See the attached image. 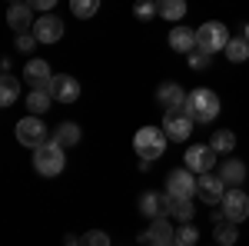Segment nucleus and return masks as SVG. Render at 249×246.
Here are the masks:
<instances>
[{
	"label": "nucleus",
	"mask_w": 249,
	"mask_h": 246,
	"mask_svg": "<svg viewBox=\"0 0 249 246\" xmlns=\"http://www.w3.org/2000/svg\"><path fill=\"white\" fill-rule=\"evenodd\" d=\"M186 114L196 120V123H213L216 116H219V96L206 90V87H199V90H193L186 96Z\"/></svg>",
	"instance_id": "1"
},
{
	"label": "nucleus",
	"mask_w": 249,
	"mask_h": 246,
	"mask_svg": "<svg viewBox=\"0 0 249 246\" xmlns=\"http://www.w3.org/2000/svg\"><path fill=\"white\" fill-rule=\"evenodd\" d=\"M63 167H67V156H63V147H60V143L47 140L43 147L34 150V170H37L40 176H47V180H50V176H60Z\"/></svg>",
	"instance_id": "2"
},
{
	"label": "nucleus",
	"mask_w": 249,
	"mask_h": 246,
	"mask_svg": "<svg viewBox=\"0 0 249 246\" xmlns=\"http://www.w3.org/2000/svg\"><path fill=\"white\" fill-rule=\"evenodd\" d=\"M166 130H160V127H143V130H136L133 136V150L140 153V160H160L163 153H166Z\"/></svg>",
	"instance_id": "3"
},
{
	"label": "nucleus",
	"mask_w": 249,
	"mask_h": 246,
	"mask_svg": "<svg viewBox=\"0 0 249 246\" xmlns=\"http://www.w3.org/2000/svg\"><path fill=\"white\" fill-rule=\"evenodd\" d=\"M230 30H226V23H219V20H210V23H203L199 30H196V50H203V54H219V50H226V43H230Z\"/></svg>",
	"instance_id": "4"
},
{
	"label": "nucleus",
	"mask_w": 249,
	"mask_h": 246,
	"mask_svg": "<svg viewBox=\"0 0 249 246\" xmlns=\"http://www.w3.org/2000/svg\"><path fill=\"white\" fill-rule=\"evenodd\" d=\"M196 187H199V176L193 170H173L166 176V196H176V200H193L196 196Z\"/></svg>",
	"instance_id": "5"
},
{
	"label": "nucleus",
	"mask_w": 249,
	"mask_h": 246,
	"mask_svg": "<svg viewBox=\"0 0 249 246\" xmlns=\"http://www.w3.org/2000/svg\"><path fill=\"white\" fill-rule=\"evenodd\" d=\"M193 120L190 114H186V107H173V110H166V116H163V130H166V136L170 140H190V133H193Z\"/></svg>",
	"instance_id": "6"
},
{
	"label": "nucleus",
	"mask_w": 249,
	"mask_h": 246,
	"mask_svg": "<svg viewBox=\"0 0 249 246\" xmlns=\"http://www.w3.org/2000/svg\"><path fill=\"white\" fill-rule=\"evenodd\" d=\"M17 140L23 143V147H30V150H37V147H43L47 143V123L40 120V116H23L17 123Z\"/></svg>",
	"instance_id": "7"
},
{
	"label": "nucleus",
	"mask_w": 249,
	"mask_h": 246,
	"mask_svg": "<svg viewBox=\"0 0 249 246\" xmlns=\"http://www.w3.org/2000/svg\"><path fill=\"white\" fill-rule=\"evenodd\" d=\"M219 207H223V216H226L230 223H243L249 216V196L239 187H232V189H226V196H223Z\"/></svg>",
	"instance_id": "8"
},
{
	"label": "nucleus",
	"mask_w": 249,
	"mask_h": 246,
	"mask_svg": "<svg viewBox=\"0 0 249 246\" xmlns=\"http://www.w3.org/2000/svg\"><path fill=\"white\" fill-rule=\"evenodd\" d=\"M216 156H219V153L213 150V147H206V143H199V147H190V150H186V170H193L196 176H203V173H213V167H216Z\"/></svg>",
	"instance_id": "9"
},
{
	"label": "nucleus",
	"mask_w": 249,
	"mask_h": 246,
	"mask_svg": "<svg viewBox=\"0 0 249 246\" xmlns=\"http://www.w3.org/2000/svg\"><path fill=\"white\" fill-rule=\"evenodd\" d=\"M23 80L34 87V90H50V80H53V74H50V63L47 60H27V67H23Z\"/></svg>",
	"instance_id": "10"
},
{
	"label": "nucleus",
	"mask_w": 249,
	"mask_h": 246,
	"mask_svg": "<svg viewBox=\"0 0 249 246\" xmlns=\"http://www.w3.org/2000/svg\"><path fill=\"white\" fill-rule=\"evenodd\" d=\"M34 37H37V43H57V40L63 37V20L53 17V14L37 17V23H34Z\"/></svg>",
	"instance_id": "11"
},
{
	"label": "nucleus",
	"mask_w": 249,
	"mask_h": 246,
	"mask_svg": "<svg viewBox=\"0 0 249 246\" xmlns=\"http://www.w3.org/2000/svg\"><path fill=\"white\" fill-rule=\"evenodd\" d=\"M50 96L60 100V103H73V100L80 96V83L73 80V76H67V74H57L53 80H50Z\"/></svg>",
	"instance_id": "12"
},
{
	"label": "nucleus",
	"mask_w": 249,
	"mask_h": 246,
	"mask_svg": "<svg viewBox=\"0 0 249 246\" xmlns=\"http://www.w3.org/2000/svg\"><path fill=\"white\" fill-rule=\"evenodd\" d=\"M196 193L203 196V203H223V196H226V183H223V176L203 173V176H199V187H196Z\"/></svg>",
	"instance_id": "13"
},
{
	"label": "nucleus",
	"mask_w": 249,
	"mask_h": 246,
	"mask_svg": "<svg viewBox=\"0 0 249 246\" xmlns=\"http://www.w3.org/2000/svg\"><path fill=\"white\" fill-rule=\"evenodd\" d=\"M7 23H10L14 34H27V27L37 23V20H34V7H30V3H10V10H7Z\"/></svg>",
	"instance_id": "14"
},
{
	"label": "nucleus",
	"mask_w": 249,
	"mask_h": 246,
	"mask_svg": "<svg viewBox=\"0 0 249 246\" xmlns=\"http://www.w3.org/2000/svg\"><path fill=\"white\" fill-rule=\"evenodd\" d=\"M140 209H143V216H150V220L170 216V196H166V193H143Z\"/></svg>",
	"instance_id": "15"
},
{
	"label": "nucleus",
	"mask_w": 249,
	"mask_h": 246,
	"mask_svg": "<svg viewBox=\"0 0 249 246\" xmlns=\"http://www.w3.org/2000/svg\"><path fill=\"white\" fill-rule=\"evenodd\" d=\"M186 96H190V94H183V87L173 83V80L160 83V90H156V100H160L166 110H173V107H186Z\"/></svg>",
	"instance_id": "16"
},
{
	"label": "nucleus",
	"mask_w": 249,
	"mask_h": 246,
	"mask_svg": "<svg viewBox=\"0 0 249 246\" xmlns=\"http://www.w3.org/2000/svg\"><path fill=\"white\" fill-rule=\"evenodd\" d=\"M170 47L176 50V54H186L190 57L193 50H196V30H190V27H173L170 30Z\"/></svg>",
	"instance_id": "17"
},
{
	"label": "nucleus",
	"mask_w": 249,
	"mask_h": 246,
	"mask_svg": "<svg viewBox=\"0 0 249 246\" xmlns=\"http://www.w3.org/2000/svg\"><path fill=\"white\" fill-rule=\"evenodd\" d=\"M173 240H176V227L170 223V216L153 220L150 233H143V243H173Z\"/></svg>",
	"instance_id": "18"
},
{
	"label": "nucleus",
	"mask_w": 249,
	"mask_h": 246,
	"mask_svg": "<svg viewBox=\"0 0 249 246\" xmlns=\"http://www.w3.org/2000/svg\"><path fill=\"white\" fill-rule=\"evenodd\" d=\"M219 176H223V183H226V187H239V183L246 180V163H243V160H236V156H230V160L219 167Z\"/></svg>",
	"instance_id": "19"
},
{
	"label": "nucleus",
	"mask_w": 249,
	"mask_h": 246,
	"mask_svg": "<svg viewBox=\"0 0 249 246\" xmlns=\"http://www.w3.org/2000/svg\"><path fill=\"white\" fill-rule=\"evenodd\" d=\"M80 136H83V133H80V127L67 120V123H60L57 130H53V136H50V140H53V143H60L63 150H70V147H77V143H80Z\"/></svg>",
	"instance_id": "20"
},
{
	"label": "nucleus",
	"mask_w": 249,
	"mask_h": 246,
	"mask_svg": "<svg viewBox=\"0 0 249 246\" xmlns=\"http://www.w3.org/2000/svg\"><path fill=\"white\" fill-rule=\"evenodd\" d=\"M183 14H186V0H156V17L163 20H183Z\"/></svg>",
	"instance_id": "21"
},
{
	"label": "nucleus",
	"mask_w": 249,
	"mask_h": 246,
	"mask_svg": "<svg viewBox=\"0 0 249 246\" xmlns=\"http://www.w3.org/2000/svg\"><path fill=\"white\" fill-rule=\"evenodd\" d=\"M50 103H53L50 90H30V94H27V110H30L34 116L47 114V110H50Z\"/></svg>",
	"instance_id": "22"
},
{
	"label": "nucleus",
	"mask_w": 249,
	"mask_h": 246,
	"mask_svg": "<svg viewBox=\"0 0 249 246\" xmlns=\"http://www.w3.org/2000/svg\"><path fill=\"white\" fill-rule=\"evenodd\" d=\"M223 54L230 57V63H246V60H249V40L246 37H232L230 43H226Z\"/></svg>",
	"instance_id": "23"
},
{
	"label": "nucleus",
	"mask_w": 249,
	"mask_h": 246,
	"mask_svg": "<svg viewBox=\"0 0 249 246\" xmlns=\"http://www.w3.org/2000/svg\"><path fill=\"white\" fill-rule=\"evenodd\" d=\"M193 213H196L193 200H176V196H170V216H173V220H179V223H190Z\"/></svg>",
	"instance_id": "24"
},
{
	"label": "nucleus",
	"mask_w": 249,
	"mask_h": 246,
	"mask_svg": "<svg viewBox=\"0 0 249 246\" xmlns=\"http://www.w3.org/2000/svg\"><path fill=\"white\" fill-rule=\"evenodd\" d=\"M210 147L216 153H232V150H236V133H232V130H216V133H213V140H210Z\"/></svg>",
	"instance_id": "25"
},
{
	"label": "nucleus",
	"mask_w": 249,
	"mask_h": 246,
	"mask_svg": "<svg viewBox=\"0 0 249 246\" xmlns=\"http://www.w3.org/2000/svg\"><path fill=\"white\" fill-rule=\"evenodd\" d=\"M17 96H20V83L10 74H3V80H0V103L10 107V103H17Z\"/></svg>",
	"instance_id": "26"
},
{
	"label": "nucleus",
	"mask_w": 249,
	"mask_h": 246,
	"mask_svg": "<svg viewBox=\"0 0 249 246\" xmlns=\"http://www.w3.org/2000/svg\"><path fill=\"white\" fill-rule=\"evenodd\" d=\"M236 236H239L236 223H230V220H219V223H216V243L232 246V243H236Z\"/></svg>",
	"instance_id": "27"
},
{
	"label": "nucleus",
	"mask_w": 249,
	"mask_h": 246,
	"mask_svg": "<svg viewBox=\"0 0 249 246\" xmlns=\"http://www.w3.org/2000/svg\"><path fill=\"white\" fill-rule=\"evenodd\" d=\"M176 246H196L199 243V229L193 227V223H183V227H176Z\"/></svg>",
	"instance_id": "28"
},
{
	"label": "nucleus",
	"mask_w": 249,
	"mask_h": 246,
	"mask_svg": "<svg viewBox=\"0 0 249 246\" xmlns=\"http://www.w3.org/2000/svg\"><path fill=\"white\" fill-rule=\"evenodd\" d=\"M70 10H73V17L90 20L96 10H100V0H70Z\"/></svg>",
	"instance_id": "29"
},
{
	"label": "nucleus",
	"mask_w": 249,
	"mask_h": 246,
	"mask_svg": "<svg viewBox=\"0 0 249 246\" xmlns=\"http://www.w3.org/2000/svg\"><path fill=\"white\" fill-rule=\"evenodd\" d=\"M133 14H136V20H153L156 3H153V0H136V3H133Z\"/></svg>",
	"instance_id": "30"
},
{
	"label": "nucleus",
	"mask_w": 249,
	"mask_h": 246,
	"mask_svg": "<svg viewBox=\"0 0 249 246\" xmlns=\"http://www.w3.org/2000/svg\"><path fill=\"white\" fill-rule=\"evenodd\" d=\"M80 246H110V236H107L103 229H90V233L80 240Z\"/></svg>",
	"instance_id": "31"
},
{
	"label": "nucleus",
	"mask_w": 249,
	"mask_h": 246,
	"mask_svg": "<svg viewBox=\"0 0 249 246\" xmlns=\"http://www.w3.org/2000/svg\"><path fill=\"white\" fill-rule=\"evenodd\" d=\"M190 67H193V70H206V67H210V54L193 50V54H190Z\"/></svg>",
	"instance_id": "32"
},
{
	"label": "nucleus",
	"mask_w": 249,
	"mask_h": 246,
	"mask_svg": "<svg viewBox=\"0 0 249 246\" xmlns=\"http://www.w3.org/2000/svg\"><path fill=\"white\" fill-rule=\"evenodd\" d=\"M34 47H37V37H34V34H17V50L30 54Z\"/></svg>",
	"instance_id": "33"
},
{
	"label": "nucleus",
	"mask_w": 249,
	"mask_h": 246,
	"mask_svg": "<svg viewBox=\"0 0 249 246\" xmlns=\"http://www.w3.org/2000/svg\"><path fill=\"white\" fill-rule=\"evenodd\" d=\"M27 3H30V7H34V10H40V14H50V10H53V7H57L60 0H27Z\"/></svg>",
	"instance_id": "34"
},
{
	"label": "nucleus",
	"mask_w": 249,
	"mask_h": 246,
	"mask_svg": "<svg viewBox=\"0 0 249 246\" xmlns=\"http://www.w3.org/2000/svg\"><path fill=\"white\" fill-rule=\"evenodd\" d=\"M146 246H176V243H146Z\"/></svg>",
	"instance_id": "35"
},
{
	"label": "nucleus",
	"mask_w": 249,
	"mask_h": 246,
	"mask_svg": "<svg viewBox=\"0 0 249 246\" xmlns=\"http://www.w3.org/2000/svg\"><path fill=\"white\" fill-rule=\"evenodd\" d=\"M243 37H246V40H249V23H246V34H243Z\"/></svg>",
	"instance_id": "36"
},
{
	"label": "nucleus",
	"mask_w": 249,
	"mask_h": 246,
	"mask_svg": "<svg viewBox=\"0 0 249 246\" xmlns=\"http://www.w3.org/2000/svg\"><path fill=\"white\" fill-rule=\"evenodd\" d=\"M10 3H27V0H10Z\"/></svg>",
	"instance_id": "37"
}]
</instances>
